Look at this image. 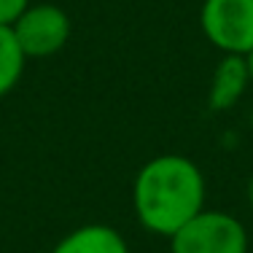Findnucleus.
<instances>
[{"instance_id": "obj_1", "label": "nucleus", "mask_w": 253, "mask_h": 253, "mask_svg": "<svg viewBox=\"0 0 253 253\" xmlns=\"http://www.w3.org/2000/svg\"><path fill=\"white\" fill-rule=\"evenodd\" d=\"M208 183L197 162L183 154H162L137 170L132 210L140 226L170 240L183 224L205 210Z\"/></svg>"}, {"instance_id": "obj_2", "label": "nucleus", "mask_w": 253, "mask_h": 253, "mask_svg": "<svg viewBox=\"0 0 253 253\" xmlns=\"http://www.w3.org/2000/svg\"><path fill=\"white\" fill-rule=\"evenodd\" d=\"M170 253H248V229L226 210L205 208L170 237Z\"/></svg>"}, {"instance_id": "obj_3", "label": "nucleus", "mask_w": 253, "mask_h": 253, "mask_svg": "<svg viewBox=\"0 0 253 253\" xmlns=\"http://www.w3.org/2000/svg\"><path fill=\"white\" fill-rule=\"evenodd\" d=\"M200 27L221 54L245 57L253 51V0H205Z\"/></svg>"}, {"instance_id": "obj_4", "label": "nucleus", "mask_w": 253, "mask_h": 253, "mask_svg": "<svg viewBox=\"0 0 253 253\" xmlns=\"http://www.w3.org/2000/svg\"><path fill=\"white\" fill-rule=\"evenodd\" d=\"M27 59L54 57L70 41V16L57 3H30L11 25Z\"/></svg>"}, {"instance_id": "obj_5", "label": "nucleus", "mask_w": 253, "mask_h": 253, "mask_svg": "<svg viewBox=\"0 0 253 253\" xmlns=\"http://www.w3.org/2000/svg\"><path fill=\"white\" fill-rule=\"evenodd\" d=\"M248 86H251V76H248L245 57L224 54L213 70V78H210L208 105L213 111H229V108H234L240 102V97L245 94Z\"/></svg>"}, {"instance_id": "obj_6", "label": "nucleus", "mask_w": 253, "mask_h": 253, "mask_svg": "<svg viewBox=\"0 0 253 253\" xmlns=\"http://www.w3.org/2000/svg\"><path fill=\"white\" fill-rule=\"evenodd\" d=\"M51 253H129L126 237L108 224H84L68 232Z\"/></svg>"}, {"instance_id": "obj_7", "label": "nucleus", "mask_w": 253, "mask_h": 253, "mask_svg": "<svg viewBox=\"0 0 253 253\" xmlns=\"http://www.w3.org/2000/svg\"><path fill=\"white\" fill-rule=\"evenodd\" d=\"M25 65L27 57L19 49V41L14 38V30L0 25V97L16 89V84L25 76Z\"/></svg>"}, {"instance_id": "obj_8", "label": "nucleus", "mask_w": 253, "mask_h": 253, "mask_svg": "<svg viewBox=\"0 0 253 253\" xmlns=\"http://www.w3.org/2000/svg\"><path fill=\"white\" fill-rule=\"evenodd\" d=\"M27 5H30V0H0V25L11 27Z\"/></svg>"}, {"instance_id": "obj_9", "label": "nucleus", "mask_w": 253, "mask_h": 253, "mask_svg": "<svg viewBox=\"0 0 253 253\" xmlns=\"http://www.w3.org/2000/svg\"><path fill=\"white\" fill-rule=\"evenodd\" d=\"M245 200H248V208L253 210V175L248 178V183H245Z\"/></svg>"}, {"instance_id": "obj_10", "label": "nucleus", "mask_w": 253, "mask_h": 253, "mask_svg": "<svg viewBox=\"0 0 253 253\" xmlns=\"http://www.w3.org/2000/svg\"><path fill=\"white\" fill-rule=\"evenodd\" d=\"M245 65H248V76H251V84H253V51L245 54Z\"/></svg>"}]
</instances>
